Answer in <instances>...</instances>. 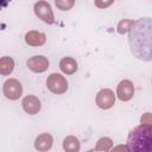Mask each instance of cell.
Wrapping results in <instances>:
<instances>
[{
	"instance_id": "obj_2",
	"label": "cell",
	"mask_w": 152,
	"mask_h": 152,
	"mask_svg": "<svg viewBox=\"0 0 152 152\" xmlns=\"http://www.w3.org/2000/svg\"><path fill=\"white\" fill-rule=\"evenodd\" d=\"M127 150L132 152H152V125L141 124L127 135Z\"/></svg>"
},
{
	"instance_id": "obj_1",
	"label": "cell",
	"mask_w": 152,
	"mask_h": 152,
	"mask_svg": "<svg viewBox=\"0 0 152 152\" xmlns=\"http://www.w3.org/2000/svg\"><path fill=\"white\" fill-rule=\"evenodd\" d=\"M128 44L134 57L144 62L152 61V18H140L132 24Z\"/></svg>"
}]
</instances>
